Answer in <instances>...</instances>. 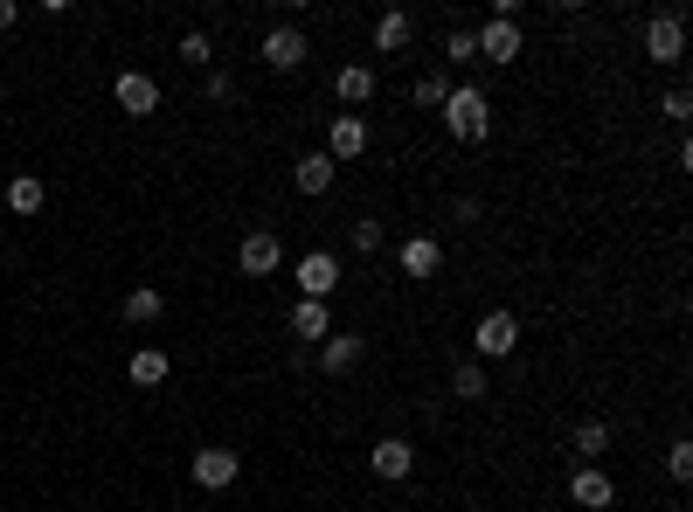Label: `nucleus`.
<instances>
[{
    "label": "nucleus",
    "instance_id": "3",
    "mask_svg": "<svg viewBox=\"0 0 693 512\" xmlns=\"http://www.w3.org/2000/svg\"><path fill=\"white\" fill-rule=\"evenodd\" d=\"M188 478L201 484V492H229V484L243 478V457H237V444H201V450L188 457Z\"/></svg>",
    "mask_w": 693,
    "mask_h": 512
},
{
    "label": "nucleus",
    "instance_id": "32",
    "mask_svg": "<svg viewBox=\"0 0 693 512\" xmlns=\"http://www.w3.org/2000/svg\"><path fill=\"white\" fill-rule=\"evenodd\" d=\"M665 512H686V505H665Z\"/></svg>",
    "mask_w": 693,
    "mask_h": 512
},
{
    "label": "nucleus",
    "instance_id": "26",
    "mask_svg": "<svg viewBox=\"0 0 693 512\" xmlns=\"http://www.w3.org/2000/svg\"><path fill=\"white\" fill-rule=\"evenodd\" d=\"M209 56H216V42H209V29H188V35H181V63H195V70H209Z\"/></svg>",
    "mask_w": 693,
    "mask_h": 512
},
{
    "label": "nucleus",
    "instance_id": "9",
    "mask_svg": "<svg viewBox=\"0 0 693 512\" xmlns=\"http://www.w3.org/2000/svg\"><path fill=\"white\" fill-rule=\"evenodd\" d=\"M472 49H479V63H513V56H521V21L485 14L479 29H472Z\"/></svg>",
    "mask_w": 693,
    "mask_h": 512
},
{
    "label": "nucleus",
    "instance_id": "31",
    "mask_svg": "<svg viewBox=\"0 0 693 512\" xmlns=\"http://www.w3.org/2000/svg\"><path fill=\"white\" fill-rule=\"evenodd\" d=\"M14 21H21V0H0V35H8Z\"/></svg>",
    "mask_w": 693,
    "mask_h": 512
},
{
    "label": "nucleus",
    "instance_id": "19",
    "mask_svg": "<svg viewBox=\"0 0 693 512\" xmlns=\"http://www.w3.org/2000/svg\"><path fill=\"white\" fill-rule=\"evenodd\" d=\"M167 374H174V361H167L160 346H139L133 361H125V381H133V388H160Z\"/></svg>",
    "mask_w": 693,
    "mask_h": 512
},
{
    "label": "nucleus",
    "instance_id": "12",
    "mask_svg": "<svg viewBox=\"0 0 693 512\" xmlns=\"http://www.w3.org/2000/svg\"><path fill=\"white\" fill-rule=\"evenodd\" d=\"M569 505H582V512H610V505H618V484H610V471H603V465H582V471L569 478Z\"/></svg>",
    "mask_w": 693,
    "mask_h": 512
},
{
    "label": "nucleus",
    "instance_id": "22",
    "mask_svg": "<svg viewBox=\"0 0 693 512\" xmlns=\"http://www.w3.org/2000/svg\"><path fill=\"white\" fill-rule=\"evenodd\" d=\"M333 90H340V105H368V97H375V70L368 63H347L340 76H333Z\"/></svg>",
    "mask_w": 693,
    "mask_h": 512
},
{
    "label": "nucleus",
    "instance_id": "25",
    "mask_svg": "<svg viewBox=\"0 0 693 512\" xmlns=\"http://www.w3.org/2000/svg\"><path fill=\"white\" fill-rule=\"evenodd\" d=\"M381 236H389V228H381L375 215H361V222L347 228V249H354V256H375V249H381Z\"/></svg>",
    "mask_w": 693,
    "mask_h": 512
},
{
    "label": "nucleus",
    "instance_id": "20",
    "mask_svg": "<svg viewBox=\"0 0 693 512\" xmlns=\"http://www.w3.org/2000/svg\"><path fill=\"white\" fill-rule=\"evenodd\" d=\"M8 215H21V222L42 215V173H14L8 181Z\"/></svg>",
    "mask_w": 693,
    "mask_h": 512
},
{
    "label": "nucleus",
    "instance_id": "4",
    "mask_svg": "<svg viewBox=\"0 0 693 512\" xmlns=\"http://www.w3.org/2000/svg\"><path fill=\"white\" fill-rule=\"evenodd\" d=\"M521 346V319L513 312H479V326H472V361L485 367V361H506V353Z\"/></svg>",
    "mask_w": 693,
    "mask_h": 512
},
{
    "label": "nucleus",
    "instance_id": "13",
    "mask_svg": "<svg viewBox=\"0 0 693 512\" xmlns=\"http://www.w3.org/2000/svg\"><path fill=\"white\" fill-rule=\"evenodd\" d=\"M112 97H118L125 118H153V111H160V84H153L146 70H125L118 84H112Z\"/></svg>",
    "mask_w": 693,
    "mask_h": 512
},
{
    "label": "nucleus",
    "instance_id": "8",
    "mask_svg": "<svg viewBox=\"0 0 693 512\" xmlns=\"http://www.w3.org/2000/svg\"><path fill=\"white\" fill-rule=\"evenodd\" d=\"M368 471H375L381 484H409V478H417V444H409V437H381V444L368 450Z\"/></svg>",
    "mask_w": 693,
    "mask_h": 512
},
{
    "label": "nucleus",
    "instance_id": "2",
    "mask_svg": "<svg viewBox=\"0 0 693 512\" xmlns=\"http://www.w3.org/2000/svg\"><path fill=\"white\" fill-rule=\"evenodd\" d=\"M256 56H264V70L292 76V70H305V56H313V35H305L298 21H277V29H264V42H256Z\"/></svg>",
    "mask_w": 693,
    "mask_h": 512
},
{
    "label": "nucleus",
    "instance_id": "15",
    "mask_svg": "<svg viewBox=\"0 0 693 512\" xmlns=\"http://www.w3.org/2000/svg\"><path fill=\"white\" fill-rule=\"evenodd\" d=\"M326 332H333V305L298 298V305H292V340H298V346H319Z\"/></svg>",
    "mask_w": 693,
    "mask_h": 512
},
{
    "label": "nucleus",
    "instance_id": "33",
    "mask_svg": "<svg viewBox=\"0 0 693 512\" xmlns=\"http://www.w3.org/2000/svg\"><path fill=\"white\" fill-rule=\"evenodd\" d=\"M0 173H8V167H0Z\"/></svg>",
    "mask_w": 693,
    "mask_h": 512
},
{
    "label": "nucleus",
    "instance_id": "21",
    "mask_svg": "<svg viewBox=\"0 0 693 512\" xmlns=\"http://www.w3.org/2000/svg\"><path fill=\"white\" fill-rule=\"evenodd\" d=\"M444 97H451V76L444 70H423L417 84H409V105H417V111H444Z\"/></svg>",
    "mask_w": 693,
    "mask_h": 512
},
{
    "label": "nucleus",
    "instance_id": "23",
    "mask_svg": "<svg viewBox=\"0 0 693 512\" xmlns=\"http://www.w3.org/2000/svg\"><path fill=\"white\" fill-rule=\"evenodd\" d=\"M451 395H458V402H485V395H493V381H485L479 361H458V367H451Z\"/></svg>",
    "mask_w": 693,
    "mask_h": 512
},
{
    "label": "nucleus",
    "instance_id": "16",
    "mask_svg": "<svg viewBox=\"0 0 693 512\" xmlns=\"http://www.w3.org/2000/svg\"><path fill=\"white\" fill-rule=\"evenodd\" d=\"M333 173H340V167H333L326 152H298V160H292V188L319 201V194H333Z\"/></svg>",
    "mask_w": 693,
    "mask_h": 512
},
{
    "label": "nucleus",
    "instance_id": "27",
    "mask_svg": "<svg viewBox=\"0 0 693 512\" xmlns=\"http://www.w3.org/2000/svg\"><path fill=\"white\" fill-rule=\"evenodd\" d=\"M444 63H458V70H465V63H479V49H472V29H451V35H444Z\"/></svg>",
    "mask_w": 693,
    "mask_h": 512
},
{
    "label": "nucleus",
    "instance_id": "1",
    "mask_svg": "<svg viewBox=\"0 0 693 512\" xmlns=\"http://www.w3.org/2000/svg\"><path fill=\"white\" fill-rule=\"evenodd\" d=\"M444 132L451 139H465V146H479V139H493V105H485V90L479 84H451V97H444Z\"/></svg>",
    "mask_w": 693,
    "mask_h": 512
},
{
    "label": "nucleus",
    "instance_id": "7",
    "mask_svg": "<svg viewBox=\"0 0 693 512\" xmlns=\"http://www.w3.org/2000/svg\"><path fill=\"white\" fill-rule=\"evenodd\" d=\"M277 264H285L277 228H250V236L237 243V270H243V277H277Z\"/></svg>",
    "mask_w": 693,
    "mask_h": 512
},
{
    "label": "nucleus",
    "instance_id": "11",
    "mask_svg": "<svg viewBox=\"0 0 693 512\" xmlns=\"http://www.w3.org/2000/svg\"><path fill=\"white\" fill-rule=\"evenodd\" d=\"M361 152H368V118L361 111H340V118L326 125V160L340 167V160H361Z\"/></svg>",
    "mask_w": 693,
    "mask_h": 512
},
{
    "label": "nucleus",
    "instance_id": "17",
    "mask_svg": "<svg viewBox=\"0 0 693 512\" xmlns=\"http://www.w3.org/2000/svg\"><path fill=\"white\" fill-rule=\"evenodd\" d=\"M409 35H417V21H409L402 8H381L375 14V56H402Z\"/></svg>",
    "mask_w": 693,
    "mask_h": 512
},
{
    "label": "nucleus",
    "instance_id": "30",
    "mask_svg": "<svg viewBox=\"0 0 693 512\" xmlns=\"http://www.w3.org/2000/svg\"><path fill=\"white\" fill-rule=\"evenodd\" d=\"M201 90H209L216 105H229V97H237V76H229V70H209V84H201Z\"/></svg>",
    "mask_w": 693,
    "mask_h": 512
},
{
    "label": "nucleus",
    "instance_id": "10",
    "mask_svg": "<svg viewBox=\"0 0 693 512\" xmlns=\"http://www.w3.org/2000/svg\"><path fill=\"white\" fill-rule=\"evenodd\" d=\"M361 361H368V340H361V332H326V340H319V374H326V381H347Z\"/></svg>",
    "mask_w": 693,
    "mask_h": 512
},
{
    "label": "nucleus",
    "instance_id": "34",
    "mask_svg": "<svg viewBox=\"0 0 693 512\" xmlns=\"http://www.w3.org/2000/svg\"><path fill=\"white\" fill-rule=\"evenodd\" d=\"M0 423H8V416H0Z\"/></svg>",
    "mask_w": 693,
    "mask_h": 512
},
{
    "label": "nucleus",
    "instance_id": "14",
    "mask_svg": "<svg viewBox=\"0 0 693 512\" xmlns=\"http://www.w3.org/2000/svg\"><path fill=\"white\" fill-rule=\"evenodd\" d=\"M396 264H402V277H417V285H430V277L444 270V243H438V236H402Z\"/></svg>",
    "mask_w": 693,
    "mask_h": 512
},
{
    "label": "nucleus",
    "instance_id": "5",
    "mask_svg": "<svg viewBox=\"0 0 693 512\" xmlns=\"http://www.w3.org/2000/svg\"><path fill=\"white\" fill-rule=\"evenodd\" d=\"M292 277H298V298H333V291H340V256H333V249H305L298 256V264H292Z\"/></svg>",
    "mask_w": 693,
    "mask_h": 512
},
{
    "label": "nucleus",
    "instance_id": "24",
    "mask_svg": "<svg viewBox=\"0 0 693 512\" xmlns=\"http://www.w3.org/2000/svg\"><path fill=\"white\" fill-rule=\"evenodd\" d=\"M167 312V298L153 291V285H139V291H125V326H153Z\"/></svg>",
    "mask_w": 693,
    "mask_h": 512
},
{
    "label": "nucleus",
    "instance_id": "18",
    "mask_svg": "<svg viewBox=\"0 0 693 512\" xmlns=\"http://www.w3.org/2000/svg\"><path fill=\"white\" fill-rule=\"evenodd\" d=\"M569 450L582 457V465H603V457H610V423H603V416H582V423L569 429Z\"/></svg>",
    "mask_w": 693,
    "mask_h": 512
},
{
    "label": "nucleus",
    "instance_id": "28",
    "mask_svg": "<svg viewBox=\"0 0 693 512\" xmlns=\"http://www.w3.org/2000/svg\"><path fill=\"white\" fill-rule=\"evenodd\" d=\"M686 111H693V97H686V84H673L659 97V118H673V125H686Z\"/></svg>",
    "mask_w": 693,
    "mask_h": 512
},
{
    "label": "nucleus",
    "instance_id": "6",
    "mask_svg": "<svg viewBox=\"0 0 693 512\" xmlns=\"http://www.w3.org/2000/svg\"><path fill=\"white\" fill-rule=\"evenodd\" d=\"M645 56L659 63V70H673L680 56H686V14L673 8V14H652L645 21Z\"/></svg>",
    "mask_w": 693,
    "mask_h": 512
},
{
    "label": "nucleus",
    "instance_id": "29",
    "mask_svg": "<svg viewBox=\"0 0 693 512\" xmlns=\"http://www.w3.org/2000/svg\"><path fill=\"white\" fill-rule=\"evenodd\" d=\"M665 471H673V478H680V484H686V478H693V444H686V437H680V444H673V450H665Z\"/></svg>",
    "mask_w": 693,
    "mask_h": 512
}]
</instances>
